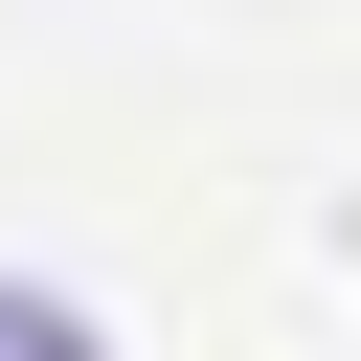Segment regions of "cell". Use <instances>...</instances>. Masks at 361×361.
<instances>
[{"mask_svg":"<svg viewBox=\"0 0 361 361\" xmlns=\"http://www.w3.org/2000/svg\"><path fill=\"white\" fill-rule=\"evenodd\" d=\"M0 361H113V338H90L68 293H0Z\"/></svg>","mask_w":361,"mask_h":361,"instance_id":"1","label":"cell"}]
</instances>
